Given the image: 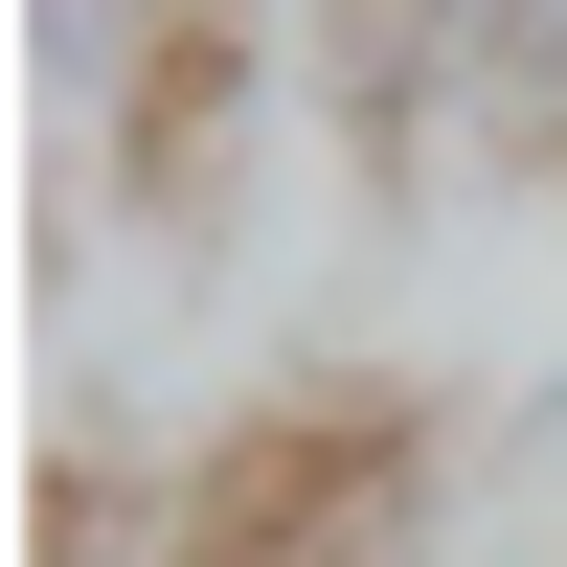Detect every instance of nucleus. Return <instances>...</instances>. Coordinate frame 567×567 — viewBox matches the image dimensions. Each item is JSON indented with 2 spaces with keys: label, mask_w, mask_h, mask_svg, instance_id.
Listing matches in <instances>:
<instances>
[{
  "label": "nucleus",
  "mask_w": 567,
  "mask_h": 567,
  "mask_svg": "<svg viewBox=\"0 0 567 567\" xmlns=\"http://www.w3.org/2000/svg\"><path fill=\"white\" fill-rule=\"evenodd\" d=\"M114 45H136V0H45V91H114Z\"/></svg>",
  "instance_id": "obj_1"
}]
</instances>
